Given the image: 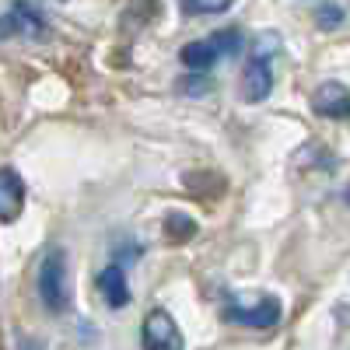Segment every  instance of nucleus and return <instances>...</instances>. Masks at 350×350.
I'll list each match as a JSON object with an SVG mask.
<instances>
[{
  "label": "nucleus",
  "mask_w": 350,
  "mask_h": 350,
  "mask_svg": "<svg viewBox=\"0 0 350 350\" xmlns=\"http://www.w3.org/2000/svg\"><path fill=\"white\" fill-rule=\"evenodd\" d=\"M39 298L49 312H64L70 305L67 298V252L49 249L39 262Z\"/></svg>",
  "instance_id": "1"
},
{
  "label": "nucleus",
  "mask_w": 350,
  "mask_h": 350,
  "mask_svg": "<svg viewBox=\"0 0 350 350\" xmlns=\"http://www.w3.org/2000/svg\"><path fill=\"white\" fill-rule=\"evenodd\" d=\"M280 298L273 295H262L256 298L252 305H228L221 315H224V323H235V326H245V329H273L280 323Z\"/></svg>",
  "instance_id": "2"
},
{
  "label": "nucleus",
  "mask_w": 350,
  "mask_h": 350,
  "mask_svg": "<svg viewBox=\"0 0 350 350\" xmlns=\"http://www.w3.org/2000/svg\"><path fill=\"white\" fill-rule=\"evenodd\" d=\"M46 14L32 4H14L0 14V39H42L46 36Z\"/></svg>",
  "instance_id": "3"
},
{
  "label": "nucleus",
  "mask_w": 350,
  "mask_h": 350,
  "mask_svg": "<svg viewBox=\"0 0 350 350\" xmlns=\"http://www.w3.org/2000/svg\"><path fill=\"white\" fill-rule=\"evenodd\" d=\"M144 350H186V340L165 308H151L144 315Z\"/></svg>",
  "instance_id": "4"
},
{
  "label": "nucleus",
  "mask_w": 350,
  "mask_h": 350,
  "mask_svg": "<svg viewBox=\"0 0 350 350\" xmlns=\"http://www.w3.org/2000/svg\"><path fill=\"white\" fill-rule=\"evenodd\" d=\"M270 92H273V67L267 56H252L242 70V98L249 105H259L270 98Z\"/></svg>",
  "instance_id": "5"
},
{
  "label": "nucleus",
  "mask_w": 350,
  "mask_h": 350,
  "mask_svg": "<svg viewBox=\"0 0 350 350\" xmlns=\"http://www.w3.org/2000/svg\"><path fill=\"white\" fill-rule=\"evenodd\" d=\"M312 109L323 116V120H350V92L340 81H326V84L315 88Z\"/></svg>",
  "instance_id": "6"
},
{
  "label": "nucleus",
  "mask_w": 350,
  "mask_h": 350,
  "mask_svg": "<svg viewBox=\"0 0 350 350\" xmlns=\"http://www.w3.org/2000/svg\"><path fill=\"white\" fill-rule=\"evenodd\" d=\"M95 287L102 291V298L109 301V308H126L133 301L130 284H126V267H120V262H109V267L95 277Z\"/></svg>",
  "instance_id": "7"
},
{
  "label": "nucleus",
  "mask_w": 350,
  "mask_h": 350,
  "mask_svg": "<svg viewBox=\"0 0 350 350\" xmlns=\"http://www.w3.org/2000/svg\"><path fill=\"white\" fill-rule=\"evenodd\" d=\"M25 207V183L14 168H0V224L18 221Z\"/></svg>",
  "instance_id": "8"
},
{
  "label": "nucleus",
  "mask_w": 350,
  "mask_h": 350,
  "mask_svg": "<svg viewBox=\"0 0 350 350\" xmlns=\"http://www.w3.org/2000/svg\"><path fill=\"white\" fill-rule=\"evenodd\" d=\"M179 60H183L189 70H196V74H207V70H211V67L221 60V53H217V46H214L211 39H200V42H189V46H183Z\"/></svg>",
  "instance_id": "9"
},
{
  "label": "nucleus",
  "mask_w": 350,
  "mask_h": 350,
  "mask_svg": "<svg viewBox=\"0 0 350 350\" xmlns=\"http://www.w3.org/2000/svg\"><path fill=\"white\" fill-rule=\"evenodd\" d=\"M165 235L172 242H189V239H196V221L189 214H168L165 217Z\"/></svg>",
  "instance_id": "10"
},
{
  "label": "nucleus",
  "mask_w": 350,
  "mask_h": 350,
  "mask_svg": "<svg viewBox=\"0 0 350 350\" xmlns=\"http://www.w3.org/2000/svg\"><path fill=\"white\" fill-rule=\"evenodd\" d=\"M211 42L217 46L221 56H235V53H242V32H239V28H221V32L211 36Z\"/></svg>",
  "instance_id": "11"
},
{
  "label": "nucleus",
  "mask_w": 350,
  "mask_h": 350,
  "mask_svg": "<svg viewBox=\"0 0 350 350\" xmlns=\"http://www.w3.org/2000/svg\"><path fill=\"white\" fill-rule=\"evenodd\" d=\"M231 8V0H183L186 14H224Z\"/></svg>",
  "instance_id": "12"
},
{
  "label": "nucleus",
  "mask_w": 350,
  "mask_h": 350,
  "mask_svg": "<svg viewBox=\"0 0 350 350\" xmlns=\"http://www.w3.org/2000/svg\"><path fill=\"white\" fill-rule=\"evenodd\" d=\"M315 25L326 28V32L340 28V25H343V8H340V4H323V8L315 11Z\"/></svg>",
  "instance_id": "13"
},
{
  "label": "nucleus",
  "mask_w": 350,
  "mask_h": 350,
  "mask_svg": "<svg viewBox=\"0 0 350 350\" xmlns=\"http://www.w3.org/2000/svg\"><path fill=\"white\" fill-rule=\"evenodd\" d=\"M203 88H211V81H196V84H183V92H203Z\"/></svg>",
  "instance_id": "14"
},
{
  "label": "nucleus",
  "mask_w": 350,
  "mask_h": 350,
  "mask_svg": "<svg viewBox=\"0 0 350 350\" xmlns=\"http://www.w3.org/2000/svg\"><path fill=\"white\" fill-rule=\"evenodd\" d=\"M343 200H347V203H350V186H347V193H343Z\"/></svg>",
  "instance_id": "15"
}]
</instances>
